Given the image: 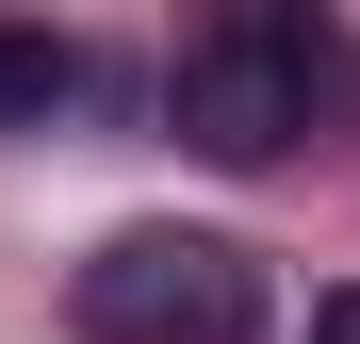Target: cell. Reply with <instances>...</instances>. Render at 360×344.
<instances>
[{
    "label": "cell",
    "instance_id": "cell-4",
    "mask_svg": "<svg viewBox=\"0 0 360 344\" xmlns=\"http://www.w3.org/2000/svg\"><path fill=\"white\" fill-rule=\"evenodd\" d=\"M311 344H360V279H344V295H328V312H311Z\"/></svg>",
    "mask_w": 360,
    "mask_h": 344
},
{
    "label": "cell",
    "instance_id": "cell-2",
    "mask_svg": "<svg viewBox=\"0 0 360 344\" xmlns=\"http://www.w3.org/2000/svg\"><path fill=\"white\" fill-rule=\"evenodd\" d=\"M82 344H246L262 328V262L229 229H115V246L66 279Z\"/></svg>",
    "mask_w": 360,
    "mask_h": 344
},
{
    "label": "cell",
    "instance_id": "cell-1",
    "mask_svg": "<svg viewBox=\"0 0 360 344\" xmlns=\"http://www.w3.org/2000/svg\"><path fill=\"white\" fill-rule=\"evenodd\" d=\"M311 98H328V33L295 17V0H229V17L180 33L164 132L197 148V164H278L295 132H311Z\"/></svg>",
    "mask_w": 360,
    "mask_h": 344
},
{
    "label": "cell",
    "instance_id": "cell-3",
    "mask_svg": "<svg viewBox=\"0 0 360 344\" xmlns=\"http://www.w3.org/2000/svg\"><path fill=\"white\" fill-rule=\"evenodd\" d=\"M82 33H0V132H49V115H82Z\"/></svg>",
    "mask_w": 360,
    "mask_h": 344
}]
</instances>
